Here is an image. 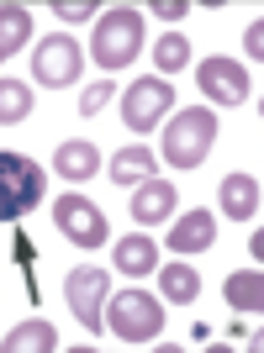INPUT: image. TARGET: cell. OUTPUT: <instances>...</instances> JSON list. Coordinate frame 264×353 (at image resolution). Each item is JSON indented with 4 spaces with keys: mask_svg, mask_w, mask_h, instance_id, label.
I'll return each mask as SVG.
<instances>
[{
    "mask_svg": "<svg viewBox=\"0 0 264 353\" xmlns=\"http://www.w3.org/2000/svg\"><path fill=\"white\" fill-rule=\"evenodd\" d=\"M138 53H143V11H132V6H101V21H95V37H90V59L101 63L106 74H117Z\"/></svg>",
    "mask_w": 264,
    "mask_h": 353,
    "instance_id": "cell-1",
    "label": "cell"
},
{
    "mask_svg": "<svg viewBox=\"0 0 264 353\" xmlns=\"http://www.w3.org/2000/svg\"><path fill=\"white\" fill-rule=\"evenodd\" d=\"M211 143H217L211 105H185V111H175L169 127H164V159H169V169H196V163L211 153Z\"/></svg>",
    "mask_w": 264,
    "mask_h": 353,
    "instance_id": "cell-2",
    "label": "cell"
},
{
    "mask_svg": "<svg viewBox=\"0 0 264 353\" xmlns=\"http://www.w3.org/2000/svg\"><path fill=\"white\" fill-rule=\"evenodd\" d=\"M32 206H43V163L21 153H0V221L27 216Z\"/></svg>",
    "mask_w": 264,
    "mask_h": 353,
    "instance_id": "cell-3",
    "label": "cell"
},
{
    "mask_svg": "<svg viewBox=\"0 0 264 353\" xmlns=\"http://www.w3.org/2000/svg\"><path fill=\"white\" fill-rule=\"evenodd\" d=\"M106 327L122 343H153L164 332V306L143 290H122L117 301H106Z\"/></svg>",
    "mask_w": 264,
    "mask_h": 353,
    "instance_id": "cell-4",
    "label": "cell"
},
{
    "mask_svg": "<svg viewBox=\"0 0 264 353\" xmlns=\"http://www.w3.org/2000/svg\"><path fill=\"white\" fill-rule=\"evenodd\" d=\"M169 105H175V85L159 79V74H148V79H132L127 95H122V121H127V132H153L164 117H169Z\"/></svg>",
    "mask_w": 264,
    "mask_h": 353,
    "instance_id": "cell-5",
    "label": "cell"
},
{
    "mask_svg": "<svg viewBox=\"0 0 264 353\" xmlns=\"http://www.w3.org/2000/svg\"><path fill=\"white\" fill-rule=\"evenodd\" d=\"M79 63H85V48L74 43V37H64V32H53V37H43L37 53H32V79L43 90H64V85L79 79Z\"/></svg>",
    "mask_w": 264,
    "mask_h": 353,
    "instance_id": "cell-6",
    "label": "cell"
},
{
    "mask_svg": "<svg viewBox=\"0 0 264 353\" xmlns=\"http://www.w3.org/2000/svg\"><path fill=\"white\" fill-rule=\"evenodd\" d=\"M106 290H111L106 269H95V264L69 269V280H64V301H69V311L85 322V332H101V327H106Z\"/></svg>",
    "mask_w": 264,
    "mask_h": 353,
    "instance_id": "cell-7",
    "label": "cell"
},
{
    "mask_svg": "<svg viewBox=\"0 0 264 353\" xmlns=\"http://www.w3.org/2000/svg\"><path fill=\"white\" fill-rule=\"evenodd\" d=\"M53 221H59V232L69 237V243H79V248H101L106 237H111L101 206H95V201H85V195H74V190L53 201Z\"/></svg>",
    "mask_w": 264,
    "mask_h": 353,
    "instance_id": "cell-8",
    "label": "cell"
},
{
    "mask_svg": "<svg viewBox=\"0 0 264 353\" xmlns=\"http://www.w3.org/2000/svg\"><path fill=\"white\" fill-rule=\"evenodd\" d=\"M196 85H201V95H211V105H243L249 101V69L238 59H206L196 69Z\"/></svg>",
    "mask_w": 264,
    "mask_h": 353,
    "instance_id": "cell-9",
    "label": "cell"
},
{
    "mask_svg": "<svg viewBox=\"0 0 264 353\" xmlns=\"http://www.w3.org/2000/svg\"><path fill=\"white\" fill-rule=\"evenodd\" d=\"M180 206V190L175 179H143V185H132V221H143V227H153V221H169Z\"/></svg>",
    "mask_w": 264,
    "mask_h": 353,
    "instance_id": "cell-10",
    "label": "cell"
},
{
    "mask_svg": "<svg viewBox=\"0 0 264 353\" xmlns=\"http://www.w3.org/2000/svg\"><path fill=\"white\" fill-rule=\"evenodd\" d=\"M95 169H101V148L90 137H69V143L53 148V174L59 179H95Z\"/></svg>",
    "mask_w": 264,
    "mask_h": 353,
    "instance_id": "cell-11",
    "label": "cell"
},
{
    "mask_svg": "<svg viewBox=\"0 0 264 353\" xmlns=\"http://www.w3.org/2000/svg\"><path fill=\"white\" fill-rule=\"evenodd\" d=\"M211 243H217L211 211H185V216L169 227V253H206Z\"/></svg>",
    "mask_w": 264,
    "mask_h": 353,
    "instance_id": "cell-12",
    "label": "cell"
},
{
    "mask_svg": "<svg viewBox=\"0 0 264 353\" xmlns=\"http://www.w3.org/2000/svg\"><path fill=\"white\" fill-rule=\"evenodd\" d=\"M217 206H222V216H233V221H254V211H259V179L227 174L217 185Z\"/></svg>",
    "mask_w": 264,
    "mask_h": 353,
    "instance_id": "cell-13",
    "label": "cell"
},
{
    "mask_svg": "<svg viewBox=\"0 0 264 353\" xmlns=\"http://www.w3.org/2000/svg\"><path fill=\"white\" fill-rule=\"evenodd\" d=\"M111 259H117L122 274H132V280H138V274H153V269H159V243H153L148 232H132V237H122V243H117V253H111Z\"/></svg>",
    "mask_w": 264,
    "mask_h": 353,
    "instance_id": "cell-14",
    "label": "cell"
},
{
    "mask_svg": "<svg viewBox=\"0 0 264 353\" xmlns=\"http://www.w3.org/2000/svg\"><path fill=\"white\" fill-rule=\"evenodd\" d=\"M0 348L6 353H48V348H59V332H53V322H21V327H11L6 338H0Z\"/></svg>",
    "mask_w": 264,
    "mask_h": 353,
    "instance_id": "cell-15",
    "label": "cell"
},
{
    "mask_svg": "<svg viewBox=\"0 0 264 353\" xmlns=\"http://www.w3.org/2000/svg\"><path fill=\"white\" fill-rule=\"evenodd\" d=\"M159 295L169 306H191L196 295H201V274L191 264H164L159 269Z\"/></svg>",
    "mask_w": 264,
    "mask_h": 353,
    "instance_id": "cell-16",
    "label": "cell"
},
{
    "mask_svg": "<svg viewBox=\"0 0 264 353\" xmlns=\"http://www.w3.org/2000/svg\"><path fill=\"white\" fill-rule=\"evenodd\" d=\"M143 179H153V153H148V148H122L117 159H111V185H122V190H127V185H143Z\"/></svg>",
    "mask_w": 264,
    "mask_h": 353,
    "instance_id": "cell-17",
    "label": "cell"
},
{
    "mask_svg": "<svg viewBox=\"0 0 264 353\" xmlns=\"http://www.w3.org/2000/svg\"><path fill=\"white\" fill-rule=\"evenodd\" d=\"M32 43V11L27 6H0V53L11 59Z\"/></svg>",
    "mask_w": 264,
    "mask_h": 353,
    "instance_id": "cell-18",
    "label": "cell"
},
{
    "mask_svg": "<svg viewBox=\"0 0 264 353\" xmlns=\"http://www.w3.org/2000/svg\"><path fill=\"white\" fill-rule=\"evenodd\" d=\"M222 295H227V306H238V311H259V306H264V280H259V269H238V274H227Z\"/></svg>",
    "mask_w": 264,
    "mask_h": 353,
    "instance_id": "cell-19",
    "label": "cell"
},
{
    "mask_svg": "<svg viewBox=\"0 0 264 353\" xmlns=\"http://www.w3.org/2000/svg\"><path fill=\"white\" fill-rule=\"evenodd\" d=\"M27 117H32V90L21 79H0V127H16Z\"/></svg>",
    "mask_w": 264,
    "mask_h": 353,
    "instance_id": "cell-20",
    "label": "cell"
},
{
    "mask_svg": "<svg viewBox=\"0 0 264 353\" xmlns=\"http://www.w3.org/2000/svg\"><path fill=\"white\" fill-rule=\"evenodd\" d=\"M153 63H159V79L180 74L185 63H191V43H185L180 32H164V37H159V48H153Z\"/></svg>",
    "mask_w": 264,
    "mask_h": 353,
    "instance_id": "cell-21",
    "label": "cell"
},
{
    "mask_svg": "<svg viewBox=\"0 0 264 353\" xmlns=\"http://www.w3.org/2000/svg\"><path fill=\"white\" fill-rule=\"evenodd\" d=\"M48 11H59L64 21H90V16L101 11V6H95V0H53Z\"/></svg>",
    "mask_w": 264,
    "mask_h": 353,
    "instance_id": "cell-22",
    "label": "cell"
},
{
    "mask_svg": "<svg viewBox=\"0 0 264 353\" xmlns=\"http://www.w3.org/2000/svg\"><path fill=\"white\" fill-rule=\"evenodd\" d=\"M111 95H117V90H111V85H90L85 95H79V111H85V117H95V111H101V105L111 101Z\"/></svg>",
    "mask_w": 264,
    "mask_h": 353,
    "instance_id": "cell-23",
    "label": "cell"
},
{
    "mask_svg": "<svg viewBox=\"0 0 264 353\" xmlns=\"http://www.w3.org/2000/svg\"><path fill=\"white\" fill-rule=\"evenodd\" d=\"M148 11H153V16H164V21H180V16L191 11V6H185V0H153Z\"/></svg>",
    "mask_w": 264,
    "mask_h": 353,
    "instance_id": "cell-24",
    "label": "cell"
},
{
    "mask_svg": "<svg viewBox=\"0 0 264 353\" xmlns=\"http://www.w3.org/2000/svg\"><path fill=\"white\" fill-rule=\"evenodd\" d=\"M243 48H249V53H254V63L264 59V21H254V27L243 32Z\"/></svg>",
    "mask_w": 264,
    "mask_h": 353,
    "instance_id": "cell-25",
    "label": "cell"
},
{
    "mask_svg": "<svg viewBox=\"0 0 264 353\" xmlns=\"http://www.w3.org/2000/svg\"><path fill=\"white\" fill-rule=\"evenodd\" d=\"M0 63H6V53H0Z\"/></svg>",
    "mask_w": 264,
    "mask_h": 353,
    "instance_id": "cell-26",
    "label": "cell"
}]
</instances>
